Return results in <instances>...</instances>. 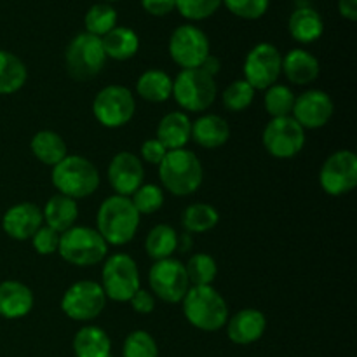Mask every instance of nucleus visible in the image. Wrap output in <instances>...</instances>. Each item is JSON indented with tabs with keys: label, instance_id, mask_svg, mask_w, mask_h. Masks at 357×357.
I'll return each instance as SVG.
<instances>
[{
	"label": "nucleus",
	"instance_id": "obj_12",
	"mask_svg": "<svg viewBox=\"0 0 357 357\" xmlns=\"http://www.w3.org/2000/svg\"><path fill=\"white\" fill-rule=\"evenodd\" d=\"M107 307V296L96 281L73 282L61 298V310L75 323H91Z\"/></svg>",
	"mask_w": 357,
	"mask_h": 357
},
{
	"label": "nucleus",
	"instance_id": "obj_21",
	"mask_svg": "<svg viewBox=\"0 0 357 357\" xmlns=\"http://www.w3.org/2000/svg\"><path fill=\"white\" fill-rule=\"evenodd\" d=\"M319 59L307 49L296 47L282 56L281 73L295 86H309L319 77Z\"/></svg>",
	"mask_w": 357,
	"mask_h": 357
},
{
	"label": "nucleus",
	"instance_id": "obj_13",
	"mask_svg": "<svg viewBox=\"0 0 357 357\" xmlns=\"http://www.w3.org/2000/svg\"><path fill=\"white\" fill-rule=\"evenodd\" d=\"M150 291L164 303H181L190 289L185 264L174 258L153 261L149 271Z\"/></svg>",
	"mask_w": 357,
	"mask_h": 357
},
{
	"label": "nucleus",
	"instance_id": "obj_14",
	"mask_svg": "<svg viewBox=\"0 0 357 357\" xmlns=\"http://www.w3.org/2000/svg\"><path fill=\"white\" fill-rule=\"evenodd\" d=\"M282 54L271 42H260L246 54L244 59V80L255 91H265L278 84L281 77Z\"/></svg>",
	"mask_w": 357,
	"mask_h": 357
},
{
	"label": "nucleus",
	"instance_id": "obj_15",
	"mask_svg": "<svg viewBox=\"0 0 357 357\" xmlns=\"http://www.w3.org/2000/svg\"><path fill=\"white\" fill-rule=\"evenodd\" d=\"M319 185L331 197L351 194L357 185V155L352 150H337L323 162Z\"/></svg>",
	"mask_w": 357,
	"mask_h": 357
},
{
	"label": "nucleus",
	"instance_id": "obj_39",
	"mask_svg": "<svg viewBox=\"0 0 357 357\" xmlns=\"http://www.w3.org/2000/svg\"><path fill=\"white\" fill-rule=\"evenodd\" d=\"M222 7V0H176V10L188 21H204Z\"/></svg>",
	"mask_w": 357,
	"mask_h": 357
},
{
	"label": "nucleus",
	"instance_id": "obj_38",
	"mask_svg": "<svg viewBox=\"0 0 357 357\" xmlns=\"http://www.w3.org/2000/svg\"><path fill=\"white\" fill-rule=\"evenodd\" d=\"M129 199L142 216L153 215L164 206V190L160 185L143 183Z\"/></svg>",
	"mask_w": 357,
	"mask_h": 357
},
{
	"label": "nucleus",
	"instance_id": "obj_9",
	"mask_svg": "<svg viewBox=\"0 0 357 357\" xmlns=\"http://www.w3.org/2000/svg\"><path fill=\"white\" fill-rule=\"evenodd\" d=\"M136 114L135 94L129 87L110 84L98 91L93 100V115L107 129L124 128Z\"/></svg>",
	"mask_w": 357,
	"mask_h": 357
},
{
	"label": "nucleus",
	"instance_id": "obj_37",
	"mask_svg": "<svg viewBox=\"0 0 357 357\" xmlns=\"http://www.w3.org/2000/svg\"><path fill=\"white\" fill-rule=\"evenodd\" d=\"M122 357H159V345L149 331L135 330L126 337Z\"/></svg>",
	"mask_w": 357,
	"mask_h": 357
},
{
	"label": "nucleus",
	"instance_id": "obj_3",
	"mask_svg": "<svg viewBox=\"0 0 357 357\" xmlns=\"http://www.w3.org/2000/svg\"><path fill=\"white\" fill-rule=\"evenodd\" d=\"M181 309L185 319L206 333L225 328L230 317L227 300L215 286H190L181 300Z\"/></svg>",
	"mask_w": 357,
	"mask_h": 357
},
{
	"label": "nucleus",
	"instance_id": "obj_31",
	"mask_svg": "<svg viewBox=\"0 0 357 357\" xmlns=\"http://www.w3.org/2000/svg\"><path fill=\"white\" fill-rule=\"evenodd\" d=\"M178 239L180 234L174 230V227L167 223H159L149 232L145 239V251L153 261L173 258L178 251Z\"/></svg>",
	"mask_w": 357,
	"mask_h": 357
},
{
	"label": "nucleus",
	"instance_id": "obj_25",
	"mask_svg": "<svg viewBox=\"0 0 357 357\" xmlns=\"http://www.w3.org/2000/svg\"><path fill=\"white\" fill-rule=\"evenodd\" d=\"M40 209L44 225L51 227L52 230H56L59 234L66 232L72 227H75L77 220H79V206H77V201L61 194H56L51 199H47L45 206Z\"/></svg>",
	"mask_w": 357,
	"mask_h": 357
},
{
	"label": "nucleus",
	"instance_id": "obj_4",
	"mask_svg": "<svg viewBox=\"0 0 357 357\" xmlns=\"http://www.w3.org/2000/svg\"><path fill=\"white\" fill-rule=\"evenodd\" d=\"M51 181L58 194L80 201L100 188L101 176L96 164L82 155H66L51 171Z\"/></svg>",
	"mask_w": 357,
	"mask_h": 357
},
{
	"label": "nucleus",
	"instance_id": "obj_5",
	"mask_svg": "<svg viewBox=\"0 0 357 357\" xmlns=\"http://www.w3.org/2000/svg\"><path fill=\"white\" fill-rule=\"evenodd\" d=\"M215 77L208 75L202 68L181 70L173 79V98L185 114H202L216 101Z\"/></svg>",
	"mask_w": 357,
	"mask_h": 357
},
{
	"label": "nucleus",
	"instance_id": "obj_35",
	"mask_svg": "<svg viewBox=\"0 0 357 357\" xmlns=\"http://www.w3.org/2000/svg\"><path fill=\"white\" fill-rule=\"evenodd\" d=\"M296 94L293 93L291 87L286 84H274L268 89H265L264 105L271 119L278 117H289L293 112Z\"/></svg>",
	"mask_w": 357,
	"mask_h": 357
},
{
	"label": "nucleus",
	"instance_id": "obj_23",
	"mask_svg": "<svg viewBox=\"0 0 357 357\" xmlns=\"http://www.w3.org/2000/svg\"><path fill=\"white\" fill-rule=\"evenodd\" d=\"M230 138V126L222 115L204 114L192 122V136L199 146L206 150H215L225 145Z\"/></svg>",
	"mask_w": 357,
	"mask_h": 357
},
{
	"label": "nucleus",
	"instance_id": "obj_27",
	"mask_svg": "<svg viewBox=\"0 0 357 357\" xmlns=\"http://www.w3.org/2000/svg\"><path fill=\"white\" fill-rule=\"evenodd\" d=\"M30 150L35 159L42 162L44 166L54 167L59 160L68 155V146L61 135L51 129H42L31 136Z\"/></svg>",
	"mask_w": 357,
	"mask_h": 357
},
{
	"label": "nucleus",
	"instance_id": "obj_30",
	"mask_svg": "<svg viewBox=\"0 0 357 357\" xmlns=\"http://www.w3.org/2000/svg\"><path fill=\"white\" fill-rule=\"evenodd\" d=\"M28 79V70L23 59L0 49V96H9L23 89Z\"/></svg>",
	"mask_w": 357,
	"mask_h": 357
},
{
	"label": "nucleus",
	"instance_id": "obj_47",
	"mask_svg": "<svg viewBox=\"0 0 357 357\" xmlns=\"http://www.w3.org/2000/svg\"><path fill=\"white\" fill-rule=\"evenodd\" d=\"M101 2H107V3H112V2H117V0H101Z\"/></svg>",
	"mask_w": 357,
	"mask_h": 357
},
{
	"label": "nucleus",
	"instance_id": "obj_7",
	"mask_svg": "<svg viewBox=\"0 0 357 357\" xmlns=\"http://www.w3.org/2000/svg\"><path fill=\"white\" fill-rule=\"evenodd\" d=\"M100 286L103 288L107 300L129 302L142 288V275L135 258L128 253H114L105 258Z\"/></svg>",
	"mask_w": 357,
	"mask_h": 357
},
{
	"label": "nucleus",
	"instance_id": "obj_29",
	"mask_svg": "<svg viewBox=\"0 0 357 357\" xmlns=\"http://www.w3.org/2000/svg\"><path fill=\"white\" fill-rule=\"evenodd\" d=\"M136 94L150 103H164L173 94V79L159 68L146 70L136 80Z\"/></svg>",
	"mask_w": 357,
	"mask_h": 357
},
{
	"label": "nucleus",
	"instance_id": "obj_28",
	"mask_svg": "<svg viewBox=\"0 0 357 357\" xmlns=\"http://www.w3.org/2000/svg\"><path fill=\"white\" fill-rule=\"evenodd\" d=\"M103 49L107 58L115 61H128L135 58L139 51V37L132 28L129 26H115L108 31L105 37H101Z\"/></svg>",
	"mask_w": 357,
	"mask_h": 357
},
{
	"label": "nucleus",
	"instance_id": "obj_26",
	"mask_svg": "<svg viewBox=\"0 0 357 357\" xmlns=\"http://www.w3.org/2000/svg\"><path fill=\"white\" fill-rule=\"evenodd\" d=\"M75 357H114L112 340L107 331L94 324L82 326L72 342Z\"/></svg>",
	"mask_w": 357,
	"mask_h": 357
},
{
	"label": "nucleus",
	"instance_id": "obj_32",
	"mask_svg": "<svg viewBox=\"0 0 357 357\" xmlns=\"http://www.w3.org/2000/svg\"><path fill=\"white\" fill-rule=\"evenodd\" d=\"M220 222V213L208 202H194L181 213V225L187 234H206Z\"/></svg>",
	"mask_w": 357,
	"mask_h": 357
},
{
	"label": "nucleus",
	"instance_id": "obj_17",
	"mask_svg": "<svg viewBox=\"0 0 357 357\" xmlns=\"http://www.w3.org/2000/svg\"><path fill=\"white\" fill-rule=\"evenodd\" d=\"M108 183L117 195L131 197L145 183V167L132 152H117L108 164Z\"/></svg>",
	"mask_w": 357,
	"mask_h": 357
},
{
	"label": "nucleus",
	"instance_id": "obj_36",
	"mask_svg": "<svg viewBox=\"0 0 357 357\" xmlns=\"http://www.w3.org/2000/svg\"><path fill=\"white\" fill-rule=\"evenodd\" d=\"M255 93L257 91L246 80L237 79L225 87V91L222 93V103L225 107V110L239 114V112L248 110L253 105Z\"/></svg>",
	"mask_w": 357,
	"mask_h": 357
},
{
	"label": "nucleus",
	"instance_id": "obj_11",
	"mask_svg": "<svg viewBox=\"0 0 357 357\" xmlns=\"http://www.w3.org/2000/svg\"><path fill=\"white\" fill-rule=\"evenodd\" d=\"M171 59L181 70L199 68L204 59L211 54L209 38L204 31L195 24L187 23L174 28L167 44Z\"/></svg>",
	"mask_w": 357,
	"mask_h": 357
},
{
	"label": "nucleus",
	"instance_id": "obj_33",
	"mask_svg": "<svg viewBox=\"0 0 357 357\" xmlns=\"http://www.w3.org/2000/svg\"><path fill=\"white\" fill-rule=\"evenodd\" d=\"M117 9L112 3L98 2L87 9L86 16H84V26H86L87 33L101 38L117 26Z\"/></svg>",
	"mask_w": 357,
	"mask_h": 357
},
{
	"label": "nucleus",
	"instance_id": "obj_44",
	"mask_svg": "<svg viewBox=\"0 0 357 357\" xmlns=\"http://www.w3.org/2000/svg\"><path fill=\"white\" fill-rule=\"evenodd\" d=\"M142 7L150 16L162 17L176 9V0H142Z\"/></svg>",
	"mask_w": 357,
	"mask_h": 357
},
{
	"label": "nucleus",
	"instance_id": "obj_42",
	"mask_svg": "<svg viewBox=\"0 0 357 357\" xmlns=\"http://www.w3.org/2000/svg\"><path fill=\"white\" fill-rule=\"evenodd\" d=\"M167 150L164 149L162 143L155 138L145 139L139 149V155H142V162L152 164V166H159L162 159L166 157Z\"/></svg>",
	"mask_w": 357,
	"mask_h": 357
},
{
	"label": "nucleus",
	"instance_id": "obj_19",
	"mask_svg": "<svg viewBox=\"0 0 357 357\" xmlns=\"http://www.w3.org/2000/svg\"><path fill=\"white\" fill-rule=\"evenodd\" d=\"M227 337L236 345H251L260 340L267 330V317L258 309H243L229 317Z\"/></svg>",
	"mask_w": 357,
	"mask_h": 357
},
{
	"label": "nucleus",
	"instance_id": "obj_2",
	"mask_svg": "<svg viewBox=\"0 0 357 357\" xmlns=\"http://www.w3.org/2000/svg\"><path fill=\"white\" fill-rule=\"evenodd\" d=\"M157 167L160 187L174 197H188L195 194L204 181V167L201 159L187 149L167 152Z\"/></svg>",
	"mask_w": 357,
	"mask_h": 357
},
{
	"label": "nucleus",
	"instance_id": "obj_46",
	"mask_svg": "<svg viewBox=\"0 0 357 357\" xmlns=\"http://www.w3.org/2000/svg\"><path fill=\"white\" fill-rule=\"evenodd\" d=\"M199 68L204 70V72L208 73V75L215 77L216 73H220V70H222V63H220V59L216 58V56L209 54L208 58L204 59V63H202V65L199 66Z\"/></svg>",
	"mask_w": 357,
	"mask_h": 357
},
{
	"label": "nucleus",
	"instance_id": "obj_22",
	"mask_svg": "<svg viewBox=\"0 0 357 357\" xmlns=\"http://www.w3.org/2000/svg\"><path fill=\"white\" fill-rule=\"evenodd\" d=\"M192 136V121L188 114L176 110L169 112L159 121L155 129V139H159L167 152L187 146Z\"/></svg>",
	"mask_w": 357,
	"mask_h": 357
},
{
	"label": "nucleus",
	"instance_id": "obj_18",
	"mask_svg": "<svg viewBox=\"0 0 357 357\" xmlns=\"http://www.w3.org/2000/svg\"><path fill=\"white\" fill-rule=\"evenodd\" d=\"M42 225V209L33 202H17L2 216V230L14 241H30Z\"/></svg>",
	"mask_w": 357,
	"mask_h": 357
},
{
	"label": "nucleus",
	"instance_id": "obj_40",
	"mask_svg": "<svg viewBox=\"0 0 357 357\" xmlns=\"http://www.w3.org/2000/svg\"><path fill=\"white\" fill-rule=\"evenodd\" d=\"M222 6H225L229 13L241 20L255 21L265 16L271 0H222Z\"/></svg>",
	"mask_w": 357,
	"mask_h": 357
},
{
	"label": "nucleus",
	"instance_id": "obj_16",
	"mask_svg": "<svg viewBox=\"0 0 357 357\" xmlns=\"http://www.w3.org/2000/svg\"><path fill=\"white\" fill-rule=\"evenodd\" d=\"M335 114V103L326 91L309 89L295 98L291 117L303 129H321L331 121Z\"/></svg>",
	"mask_w": 357,
	"mask_h": 357
},
{
	"label": "nucleus",
	"instance_id": "obj_8",
	"mask_svg": "<svg viewBox=\"0 0 357 357\" xmlns=\"http://www.w3.org/2000/svg\"><path fill=\"white\" fill-rule=\"evenodd\" d=\"M107 63L100 37L82 31L70 40L65 51L66 72L77 82H87L101 73Z\"/></svg>",
	"mask_w": 357,
	"mask_h": 357
},
{
	"label": "nucleus",
	"instance_id": "obj_20",
	"mask_svg": "<svg viewBox=\"0 0 357 357\" xmlns=\"http://www.w3.org/2000/svg\"><path fill=\"white\" fill-rule=\"evenodd\" d=\"M33 291L24 282L7 279L0 282V317L23 319L33 310Z\"/></svg>",
	"mask_w": 357,
	"mask_h": 357
},
{
	"label": "nucleus",
	"instance_id": "obj_41",
	"mask_svg": "<svg viewBox=\"0 0 357 357\" xmlns=\"http://www.w3.org/2000/svg\"><path fill=\"white\" fill-rule=\"evenodd\" d=\"M59 239H61V234L52 230L51 227L42 225L37 232L31 237V246H33L35 253L42 255V257H51L56 255L59 250Z\"/></svg>",
	"mask_w": 357,
	"mask_h": 357
},
{
	"label": "nucleus",
	"instance_id": "obj_6",
	"mask_svg": "<svg viewBox=\"0 0 357 357\" xmlns=\"http://www.w3.org/2000/svg\"><path fill=\"white\" fill-rule=\"evenodd\" d=\"M58 255L73 267H93L108 257V244L93 227L75 225L61 234Z\"/></svg>",
	"mask_w": 357,
	"mask_h": 357
},
{
	"label": "nucleus",
	"instance_id": "obj_24",
	"mask_svg": "<svg viewBox=\"0 0 357 357\" xmlns=\"http://www.w3.org/2000/svg\"><path fill=\"white\" fill-rule=\"evenodd\" d=\"M288 30L293 40L298 44H312L319 40L324 33L323 16L314 7L300 6L289 16Z\"/></svg>",
	"mask_w": 357,
	"mask_h": 357
},
{
	"label": "nucleus",
	"instance_id": "obj_1",
	"mask_svg": "<svg viewBox=\"0 0 357 357\" xmlns=\"http://www.w3.org/2000/svg\"><path fill=\"white\" fill-rule=\"evenodd\" d=\"M142 223L131 199L124 195H110L100 204L96 213V230L108 246H126L135 239Z\"/></svg>",
	"mask_w": 357,
	"mask_h": 357
},
{
	"label": "nucleus",
	"instance_id": "obj_45",
	"mask_svg": "<svg viewBox=\"0 0 357 357\" xmlns=\"http://www.w3.org/2000/svg\"><path fill=\"white\" fill-rule=\"evenodd\" d=\"M338 13L344 20H357V0H338Z\"/></svg>",
	"mask_w": 357,
	"mask_h": 357
},
{
	"label": "nucleus",
	"instance_id": "obj_34",
	"mask_svg": "<svg viewBox=\"0 0 357 357\" xmlns=\"http://www.w3.org/2000/svg\"><path fill=\"white\" fill-rule=\"evenodd\" d=\"M190 286H213L218 275V264L208 253H194L185 264Z\"/></svg>",
	"mask_w": 357,
	"mask_h": 357
},
{
	"label": "nucleus",
	"instance_id": "obj_10",
	"mask_svg": "<svg viewBox=\"0 0 357 357\" xmlns=\"http://www.w3.org/2000/svg\"><path fill=\"white\" fill-rule=\"evenodd\" d=\"M305 129L289 117L271 119L261 132V143L268 155L274 159H293L305 146Z\"/></svg>",
	"mask_w": 357,
	"mask_h": 357
},
{
	"label": "nucleus",
	"instance_id": "obj_43",
	"mask_svg": "<svg viewBox=\"0 0 357 357\" xmlns=\"http://www.w3.org/2000/svg\"><path fill=\"white\" fill-rule=\"evenodd\" d=\"M128 303L131 305V309L135 310V312L150 314L155 309V296H153L152 291H149V289L139 288L138 291L131 296V300H129Z\"/></svg>",
	"mask_w": 357,
	"mask_h": 357
}]
</instances>
